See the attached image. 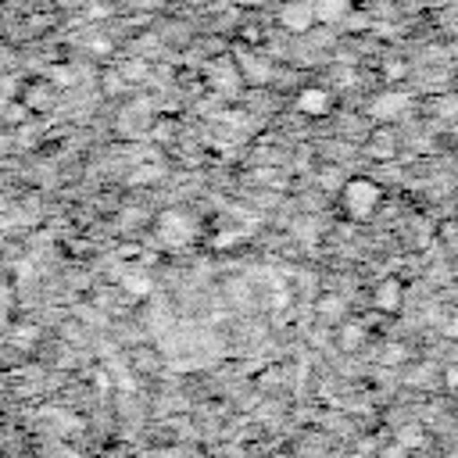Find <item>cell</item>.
Masks as SVG:
<instances>
[{
    "label": "cell",
    "mask_w": 458,
    "mask_h": 458,
    "mask_svg": "<svg viewBox=\"0 0 458 458\" xmlns=\"http://www.w3.org/2000/svg\"><path fill=\"white\" fill-rule=\"evenodd\" d=\"M454 358H458V347H454Z\"/></svg>",
    "instance_id": "e0dca14e"
},
{
    "label": "cell",
    "mask_w": 458,
    "mask_h": 458,
    "mask_svg": "<svg viewBox=\"0 0 458 458\" xmlns=\"http://www.w3.org/2000/svg\"><path fill=\"white\" fill-rule=\"evenodd\" d=\"M379 200H383L379 182H372V179H365V175L347 179L344 190H340V204H344V211H347L351 218H369V215L379 208Z\"/></svg>",
    "instance_id": "6da1fadb"
},
{
    "label": "cell",
    "mask_w": 458,
    "mask_h": 458,
    "mask_svg": "<svg viewBox=\"0 0 458 458\" xmlns=\"http://www.w3.org/2000/svg\"><path fill=\"white\" fill-rule=\"evenodd\" d=\"M311 4H315L318 21H336L347 14V0H311Z\"/></svg>",
    "instance_id": "30bf717a"
},
{
    "label": "cell",
    "mask_w": 458,
    "mask_h": 458,
    "mask_svg": "<svg viewBox=\"0 0 458 458\" xmlns=\"http://www.w3.org/2000/svg\"><path fill=\"white\" fill-rule=\"evenodd\" d=\"M168 136H175V125H172V122H157V125H154V132H150V140H157V143H161V140H168Z\"/></svg>",
    "instance_id": "5bb4252c"
},
{
    "label": "cell",
    "mask_w": 458,
    "mask_h": 458,
    "mask_svg": "<svg viewBox=\"0 0 458 458\" xmlns=\"http://www.w3.org/2000/svg\"><path fill=\"white\" fill-rule=\"evenodd\" d=\"M447 383H451V386L458 390V372H447Z\"/></svg>",
    "instance_id": "2e32d148"
},
{
    "label": "cell",
    "mask_w": 458,
    "mask_h": 458,
    "mask_svg": "<svg viewBox=\"0 0 458 458\" xmlns=\"http://www.w3.org/2000/svg\"><path fill=\"white\" fill-rule=\"evenodd\" d=\"M233 7H240V11H254V7H261V0H229Z\"/></svg>",
    "instance_id": "9a60e30c"
},
{
    "label": "cell",
    "mask_w": 458,
    "mask_h": 458,
    "mask_svg": "<svg viewBox=\"0 0 458 458\" xmlns=\"http://www.w3.org/2000/svg\"><path fill=\"white\" fill-rule=\"evenodd\" d=\"M50 100H54V86L50 82H32V86H25V107L29 111H43V107H50Z\"/></svg>",
    "instance_id": "ba28073f"
},
{
    "label": "cell",
    "mask_w": 458,
    "mask_h": 458,
    "mask_svg": "<svg viewBox=\"0 0 458 458\" xmlns=\"http://www.w3.org/2000/svg\"><path fill=\"white\" fill-rule=\"evenodd\" d=\"M397 150H401V143H397V132H394L390 125L372 129V136H369V154H372L376 161H390V157H397Z\"/></svg>",
    "instance_id": "5b68a950"
},
{
    "label": "cell",
    "mask_w": 458,
    "mask_h": 458,
    "mask_svg": "<svg viewBox=\"0 0 458 458\" xmlns=\"http://www.w3.org/2000/svg\"><path fill=\"white\" fill-rule=\"evenodd\" d=\"M122 290H125V293H132V297H147V293H150V279L125 276V279H122Z\"/></svg>",
    "instance_id": "4fadbf2b"
},
{
    "label": "cell",
    "mask_w": 458,
    "mask_h": 458,
    "mask_svg": "<svg viewBox=\"0 0 458 458\" xmlns=\"http://www.w3.org/2000/svg\"><path fill=\"white\" fill-rule=\"evenodd\" d=\"M132 369H136V372L154 376V372L161 369V351H157V347H150V344L136 347V351H132Z\"/></svg>",
    "instance_id": "9c48e42d"
},
{
    "label": "cell",
    "mask_w": 458,
    "mask_h": 458,
    "mask_svg": "<svg viewBox=\"0 0 458 458\" xmlns=\"http://www.w3.org/2000/svg\"><path fill=\"white\" fill-rule=\"evenodd\" d=\"M329 107H333V93H329L326 86H304V89L297 93V111H301V114L322 118V114H329Z\"/></svg>",
    "instance_id": "277c9868"
},
{
    "label": "cell",
    "mask_w": 458,
    "mask_h": 458,
    "mask_svg": "<svg viewBox=\"0 0 458 458\" xmlns=\"http://www.w3.org/2000/svg\"><path fill=\"white\" fill-rule=\"evenodd\" d=\"M440 4H451V0H440Z\"/></svg>",
    "instance_id": "ac0fdd59"
},
{
    "label": "cell",
    "mask_w": 458,
    "mask_h": 458,
    "mask_svg": "<svg viewBox=\"0 0 458 458\" xmlns=\"http://www.w3.org/2000/svg\"><path fill=\"white\" fill-rule=\"evenodd\" d=\"M157 236H161L165 243H172V247L190 243V240H193V222H190L182 211H168V215L157 218Z\"/></svg>",
    "instance_id": "3957f363"
},
{
    "label": "cell",
    "mask_w": 458,
    "mask_h": 458,
    "mask_svg": "<svg viewBox=\"0 0 458 458\" xmlns=\"http://www.w3.org/2000/svg\"><path fill=\"white\" fill-rule=\"evenodd\" d=\"M279 21H283V29L304 36V32H311L318 25V14H315V4L311 0H286L279 7Z\"/></svg>",
    "instance_id": "7a4b0ae2"
},
{
    "label": "cell",
    "mask_w": 458,
    "mask_h": 458,
    "mask_svg": "<svg viewBox=\"0 0 458 458\" xmlns=\"http://www.w3.org/2000/svg\"><path fill=\"white\" fill-rule=\"evenodd\" d=\"M372 304L379 308V311H397L401 308V283H394V279H386V283H379L376 286V293H372Z\"/></svg>",
    "instance_id": "52a82bcc"
},
{
    "label": "cell",
    "mask_w": 458,
    "mask_h": 458,
    "mask_svg": "<svg viewBox=\"0 0 458 458\" xmlns=\"http://www.w3.org/2000/svg\"><path fill=\"white\" fill-rule=\"evenodd\" d=\"M365 340V329L361 326H354V322H347L344 329H340V347H347V351H354L358 344Z\"/></svg>",
    "instance_id": "7c38bea8"
},
{
    "label": "cell",
    "mask_w": 458,
    "mask_h": 458,
    "mask_svg": "<svg viewBox=\"0 0 458 458\" xmlns=\"http://www.w3.org/2000/svg\"><path fill=\"white\" fill-rule=\"evenodd\" d=\"M404 111V97L401 93H383V97H376L372 104H369V114L376 118V122H390V118H397Z\"/></svg>",
    "instance_id": "8992f818"
},
{
    "label": "cell",
    "mask_w": 458,
    "mask_h": 458,
    "mask_svg": "<svg viewBox=\"0 0 458 458\" xmlns=\"http://www.w3.org/2000/svg\"><path fill=\"white\" fill-rule=\"evenodd\" d=\"M315 311H318L322 318H329V322H333V318H340V315H344V297H322V301L315 304Z\"/></svg>",
    "instance_id": "8fae6325"
}]
</instances>
